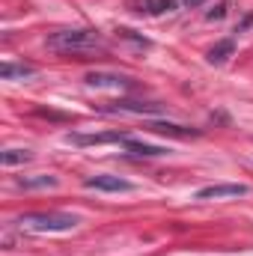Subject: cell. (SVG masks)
I'll return each mask as SVG.
<instances>
[{
  "label": "cell",
  "instance_id": "cell-15",
  "mask_svg": "<svg viewBox=\"0 0 253 256\" xmlns=\"http://www.w3.org/2000/svg\"><path fill=\"white\" fill-rule=\"evenodd\" d=\"M226 9H230V3H226V0H220V3H218V6L206 15V18H208V21H220V18L226 15Z\"/></svg>",
  "mask_w": 253,
  "mask_h": 256
},
{
  "label": "cell",
  "instance_id": "cell-7",
  "mask_svg": "<svg viewBox=\"0 0 253 256\" xmlns=\"http://www.w3.org/2000/svg\"><path fill=\"white\" fill-rule=\"evenodd\" d=\"M248 185H208V188H200L196 200H226V196H244Z\"/></svg>",
  "mask_w": 253,
  "mask_h": 256
},
{
  "label": "cell",
  "instance_id": "cell-11",
  "mask_svg": "<svg viewBox=\"0 0 253 256\" xmlns=\"http://www.w3.org/2000/svg\"><path fill=\"white\" fill-rule=\"evenodd\" d=\"M30 74H36V66H30V63H3L0 66V78H3V80L30 78Z\"/></svg>",
  "mask_w": 253,
  "mask_h": 256
},
{
  "label": "cell",
  "instance_id": "cell-5",
  "mask_svg": "<svg viewBox=\"0 0 253 256\" xmlns=\"http://www.w3.org/2000/svg\"><path fill=\"white\" fill-rule=\"evenodd\" d=\"M78 146H104V143H126V131H104V134H72L68 137Z\"/></svg>",
  "mask_w": 253,
  "mask_h": 256
},
{
  "label": "cell",
  "instance_id": "cell-4",
  "mask_svg": "<svg viewBox=\"0 0 253 256\" xmlns=\"http://www.w3.org/2000/svg\"><path fill=\"white\" fill-rule=\"evenodd\" d=\"M84 185H86V188H92V191H110V194L134 191V185H131L128 179H120V176H108V173H102V176H86V179H84Z\"/></svg>",
  "mask_w": 253,
  "mask_h": 256
},
{
  "label": "cell",
  "instance_id": "cell-14",
  "mask_svg": "<svg viewBox=\"0 0 253 256\" xmlns=\"http://www.w3.org/2000/svg\"><path fill=\"white\" fill-rule=\"evenodd\" d=\"M33 155L27 152V149H6L3 155H0V161L6 164V167H12V164H24V161H30Z\"/></svg>",
  "mask_w": 253,
  "mask_h": 256
},
{
  "label": "cell",
  "instance_id": "cell-13",
  "mask_svg": "<svg viewBox=\"0 0 253 256\" xmlns=\"http://www.w3.org/2000/svg\"><path fill=\"white\" fill-rule=\"evenodd\" d=\"M57 176H33V179H18L15 185L24 188V191H33V188H57Z\"/></svg>",
  "mask_w": 253,
  "mask_h": 256
},
{
  "label": "cell",
  "instance_id": "cell-12",
  "mask_svg": "<svg viewBox=\"0 0 253 256\" xmlns=\"http://www.w3.org/2000/svg\"><path fill=\"white\" fill-rule=\"evenodd\" d=\"M137 6H140L137 12H146V15H164V12H173V9H176V0H140Z\"/></svg>",
  "mask_w": 253,
  "mask_h": 256
},
{
  "label": "cell",
  "instance_id": "cell-6",
  "mask_svg": "<svg viewBox=\"0 0 253 256\" xmlns=\"http://www.w3.org/2000/svg\"><path fill=\"white\" fill-rule=\"evenodd\" d=\"M108 114H164V104H146V102H114V108H104Z\"/></svg>",
  "mask_w": 253,
  "mask_h": 256
},
{
  "label": "cell",
  "instance_id": "cell-1",
  "mask_svg": "<svg viewBox=\"0 0 253 256\" xmlns=\"http://www.w3.org/2000/svg\"><path fill=\"white\" fill-rule=\"evenodd\" d=\"M48 48L54 54H63V57H84V54H104L108 51L98 30H90V27H68V30L51 33Z\"/></svg>",
  "mask_w": 253,
  "mask_h": 256
},
{
  "label": "cell",
  "instance_id": "cell-16",
  "mask_svg": "<svg viewBox=\"0 0 253 256\" xmlns=\"http://www.w3.org/2000/svg\"><path fill=\"white\" fill-rule=\"evenodd\" d=\"M206 0H185V6H190V9H196V6H202Z\"/></svg>",
  "mask_w": 253,
  "mask_h": 256
},
{
  "label": "cell",
  "instance_id": "cell-9",
  "mask_svg": "<svg viewBox=\"0 0 253 256\" xmlns=\"http://www.w3.org/2000/svg\"><path fill=\"white\" fill-rule=\"evenodd\" d=\"M232 51H236V42H232V39H224V42H218V45L206 54V60H208L212 66H224L230 57H232Z\"/></svg>",
  "mask_w": 253,
  "mask_h": 256
},
{
  "label": "cell",
  "instance_id": "cell-10",
  "mask_svg": "<svg viewBox=\"0 0 253 256\" xmlns=\"http://www.w3.org/2000/svg\"><path fill=\"white\" fill-rule=\"evenodd\" d=\"M149 131H158V134H173V137H196L200 131L196 128H185V126H176V122H149Z\"/></svg>",
  "mask_w": 253,
  "mask_h": 256
},
{
  "label": "cell",
  "instance_id": "cell-8",
  "mask_svg": "<svg viewBox=\"0 0 253 256\" xmlns=\"http://www.w3.org/2000/svg\"><path fill=\"white\" fill-rule=\"evenodd\" d=\"M126 152L131 155H137V158H161V155H167L170 149L167 146H152V143H137V140H126Z\"/></svg>",
  "mask_w": 253,
  "mask_h": 256
},
{
  "label": "cell",
  "instance_id": "cell-2",
  "mask_svg": "<svg viewBox=\"0 0 253 256\" xmlns=\"http://www.w3.org/2000/svg\"><path fill=\"white\" fill-rule=\"evenodd\" d=\"M18 226L27 232H68L78 226V218L66 212H33V214H21Z\"/></svg>",
  "mask_w": 253,
  "mask_h": 256
},
{
  "label": "cell",
  "instance_id": "cell-3",
  "mask_svg": "<svg viewBox=\"0 0 253 256\" xmlns=\"http://www.w3.org/2000/svg\"><path fill=\"white\" fill-rule=\"evenodd\" d=\"M86 86H96V90H131L134 80L126 74H114V72H90L86 78Z\"/></svg>",
  "mask_w": 253,
  "mask_h": 256
}]
</instances>
